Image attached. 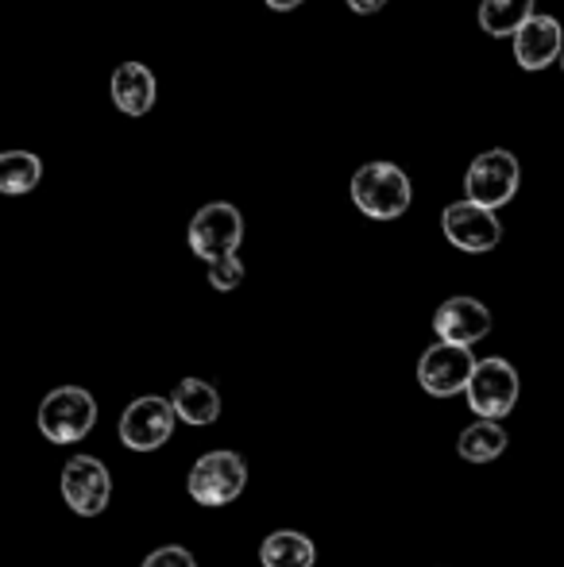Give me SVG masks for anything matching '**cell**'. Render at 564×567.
<instances>
[{
	"label": "cell",
	"mask_w": 564,
	"mask_h": 567,
	"mask_svg": "<svg viewBox=\"0 0 564 567\" xmlns=\"http://www.w3.org/2000/svg\"><path fill=\"white\" fill-rule=\"evenodd\" d=\"M174 421H178V413H174V402H166V398H136V402L124 410L121 417V441L124 449L132 452H155L163 449L166 441H171L174 433Z\"/></svg>",
	"instance_id": "cell-8"
},
{
	"label": "cell",
	"mask_w": 564,
	"mask_h": 567,
	"mask_svg": "<svg viewBox=\"0 0 564 567\" xmlns=\"http://www.w3.org/2000/svg\"><path fill=\"white\" fill-rule=\"evenodd\" d=\"M480 359L472 355V348H457V343H441L425 348L422 363H418V382H422L425 394L433 398H452L460 390H468Z\"/></svg>",
	"instance_id": "cell-7"
},
{
	"label": "cell",
	"mask_w": 564,
	"mask_h": 567,
	"mask_svg": "<svg viewBox=\"0 0 564 567\" xmlns=\"http://www.w3.org/2000/svg\"><path fill=\"white\" fill-rule=\"evenodd\" d=\"M301 0H267V8H275V12H290V8H298Z\"/></svg>",
	"instance_id": "cell-22"
},
{
	"label": "cell",
	"mask_w": 564,
	"mask_h": 567,
	"mask_svg": "<svg viewBox=\"0 0 564 567\" xmlns=\"http://www.w3.org/2000/svg\"><path fill=\"white\" fill-rule=\"evenodd\" d=\"M464 194H468V202L495 213L499 205H506L519 194V158H514L511 151H483V155L468 166Z\"/></svg>",
	"instance_id": "cell-5"
},
{
	"label": "cell",
	"mask_w": 564,
	"mask_h": 567,
	"mask_svg": "<svg viewBox=\"0 0 564 567\" xmlns=\"http://www.w3.org/2000/svg\"><path fill=\"white\" fill-rule=\"evenodd\" d=\"M39 178H43V163L31 151H4L0 155V194H31L39 186Z\"/></svg>",
	"instance_id": "cell-17"
},
{
	"label": "cell",
	"mask_w": 564,
	"mask_h": 567,
	"mask_svg": "<svg viewBox=\"0 0 564 567\" xmlns=\"http://www.w3.org/2000/svg\"><path fill=\"white\" fill-rule=\"evenodd\" d=\"M557 54L564 59V31L553 16H534V20L514 35V59H519L522 70L553 66Z\"/></svg>",
	"instance_id": "cell-12"
},
{
	"label": "cell",
	"mask_w": 564,
	"mask_h": 567,
	"mask_svg": "<svg viewBox=\"0 0 564 567\" xmlns=\"http://www.w3.org/2000/svg\"><path fill=\"white\" fill-rule=\"evenodd\" d=\"M534 20V0H483L480 28L488 35H519Z\"/></svg>",
	"instance_id": "cell-16"
},
{
	"label": "cell",
	"mask_w": 564,
	"mask_h": 567,
	"mask_svg": "<svg viewBox=\"0 0 564 567\" xmlns=\"http://www.w3.org/2000/svg\"><path fill=\"white\" fill-rule=\"evenodd\" d=\"M410 178L394 163H363L352 174V202L363 217L371 220H394L410 209Z\"/></svg>",
	"instance_id": "cell-1"
},
{
	"label": "cell",
	"mask_w": 564,
	"mask_h": 567,
	"mask_svg": "<svg viewBox=\"0 0 564 567\" xmlns=\"http://www.w3.org/2000/svg\"><path fill=\"white\" fill-rule=\"evenodd\" d=\"M441 225H444V236H449L452 247L472 251V255L491 251V247L503 239V225H499L495 213L483 209V205H475V202H468V197L444 209Z\"/></svg>",
	"instance_id": "cell-10"
},
{
	"label": "cell",
	"mask_w": 564,
	"mask_h": 567,
	"mask_svg": "<svg viewBox=\"0 0 564 567\" xmlns=\"http://www.w3.org/2000/svg\"><path fill=\"white\" fill-rule=\"evenodd\" d=\"M240 278H244V262L236 259V255L209 262V286H213V290H236V286H240Z\"/></svg>",
	"instance_id": "cell-19"
},
{
	"label": "cell",
	"mask_w": 564,
	"mask_h": 567,
	"mask_svg": "<svg viewBox=\"0 0 564 567\" xmlns=\"http://www.w3.org/2000/svg\"><path fill=\"white\" fill-rule=\"evenodd\" d=\"M248 486V467L236 452H209L189 471V498L202 506H228Z\"/></svg>",
	"instance_id": "cell-3"
},
{
	"label": "cell",
	"mask_w": 564,
	"mask_h": 567,
	"mask_svg": "<svg viewBox=\"0 0 564 567\" xmlns=\"http://www.w3.org/2000/svg\"><path fill=\"white\" fill-rule=\"evenodd\" d=\"M387 0H348V8H352V12H360V16H371V12H379V8H383Z\"/></svg>",
	"instance_id": "cell-21"
},
{
	"label": "cell",
	"mask_w": 564,
	"mask_h": 567,
	"mask_svg": "<svg viewBox=\"0 0 564 567\" xmlns=\"http://www.w3.org/2000/svg\"><path fill=\"white\" fill-rule=\"evenodd\" d=\"M240 239H244V217H240V209L228 202L205 205V209L189 220V247H194V255H202L205 262L236 255Z\"/></svg>",
	"instance_id": "cell-6"
},
{
	"label": "cell",
	"mask_w": 564,
	"mask_h": 567,
	"mask_svg": "<svg viewBox=\"0 0 564 567\" xmlns=\"http://www.w3.org/2000/svg\"><path fill=\"white\" fill-rule=\"evenodd\" d=\"M561 66H564V59H561Z\"/></svg>",
	"instance_id": "cell-23"
},
{
	"label": "cell",
	"mask_w": 564,
	"mask_h": 567,
	"mask_svg": "<svg viewBox=\"0 0 564 567\" xmlns=\"http://www.w3.org/2000/svg\"><path fill=\"white\" fill-rule=\"evenodd\" d=\"M155 97H158L155 74H151L143 62H124V66H116L113 105L121 109L124 116H147L151 109H155Z\"/></svg>",
	"instance_id": "cell-13"
},
{
	"label": "cell",
	"mask_w": 564,
	"mask_h": 567,
	"mask_svg": "<svg viewBox=\"0 0 564 567\" xmlns=\"http://www.w3.org/2000/svg\"><path fill=\"white\" fill-rule=\"evenodd\" d=\"M506 441H511V436L503 433L499 421H475V425H468L464 433H460L457 452L464 455L468 463H488L506 452Z\"/></svg>",
	"instance_id": "cell-18"
},
{
	"label": "cell",
	"mask_w": 564,
	"mask_h": 567,
	"mask_svg": "<svg viewBox=\"0 0 564 567\" xmlns=\"http://www.w3.org/2000/svg\"><path fill=\"white\" fill-rule=\"evenodd\" d=\"M259 560L264 567H314L317 560V548L306 533H294V529H279L264 540L259 548Z\"/></svg>",
	"instance_id": "cell-15"
},
{
	"label": "cell",
	"mask_w": 564,
	"mask_h": 567,
	"mask_svg": "<svg viewBox=\"0 0 564 567\" xmlns=\"http://www.w3.org/2000/svg\"><path fill=\"white\" fill-rule=\"evenodd\" d=\"M171 402H174L178 421H186V425L202 429V425H213V421L221 417V394L202 379H182Z\"/></svg>",
	"instance_id": "cell-14"
},
{
	"label": "cell",
	"mask_w": 564,
	"mask_h": 567,
	"mask_svg": "<svg viewBox=\"0 0 564 567\" xmlns=\"http://www.w3.org/2000/svg\"><path fill=\"white\" fill-rule=\"evenodd\" d=\"M98 425V402L82 386H59L39 405V433L51 444H78Z\"/></svg>",
	"instance_id": "cell-2"
},
{
	"label": "cell",
	"mask_w": 564,
	"mask_h": 567,
	"mask_svg": "<svg viewBox=\"0 0 564 567\" xmlns=\"http://www.w3.org/2000/svg\"><path fill=\"white\" fill-rule=\"evenodd\" d=\"M140 567H197V560L182 545H166V548H155Z\"/></svg>",
	"instance_id": "cell-20"
},
{
	"label": "cell",
	"mask_w": 564,
	"mask_h": 567,
	"mask_svg": "<svg viewBox=\"0 0 564 567\" xmlns=\"http://www.w3.org/2000/svg\"><path fill=\"white\" fill-rule=\"evenodd\" d=\"M464 394H468V405L480 413V421H499L519 402V371L499 355L480 359V367H475Z\"/></svg>",
	"instance_id": "cell-4"
},
{
	"label": "cell",
	"mask_w": 564,
	"mask_h": 567,
	"mask_svg": "<svg viewBox=\"0 0 564 567\" xmlns=\"http://www.w3.org/2000/svg\"><path fill=\"white\" fill-rule=\"evenodd\" d=\"M62 498L74 514L98 517L109 506V494H113V478H109L105 463L93 460V455H74V460L62 467Z\"/></svg>",
	"instance_id": "cell-9"
},
{
	"label": "cell",
	"mask_w": 564,
	"mask_h": 567,
	"mask_svg": "<svg viewBox=\"0 0 564 567\" xmlns=\"http://www.w3.org/2000/svg\"><path fill=\"white\" fill-rule=\"evenodd\" d=\"M433 332L441 343H457V348H472L491 332V313L483 301L475 298H449L433 313Z\"/></svg>",
	"instance_id": "cell-11"
}]
</instances>
